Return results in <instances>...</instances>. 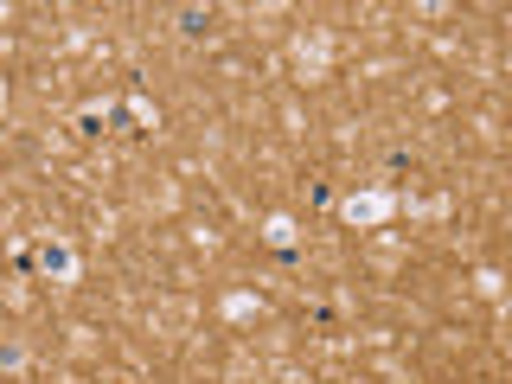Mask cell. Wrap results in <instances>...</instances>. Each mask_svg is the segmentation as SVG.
<instances>
[{
    "instance_id": "1",
    "label": "cell",
    "mask_w": 512,
    "mask_h": 384,
    "mask_svg": "<svg viewBox=\"0 0 512 384\" xmlns=\"http://www.w3.org/2000/svg\"><path fill=\"white\" fill-rule=\"evenodd\" d=\"M26 263H39V276H52L58 288H64V282H77V250L64 244V237H52V231L39 237V250H32Z\"/></svg>"
},
{
    "instance_id": "2",
    "label": "cell",
    "mask_w": 512,
    "mask_h": 384,
    "mask_svg": "<svg viewBox=\"0 0 512 384\" xmlns=\"http://www.w3.org/2000/svg\"><path fill=\"white\" fill-rule=\"evenodd\" d=\"M397 212L391 192H359V199H346V224H384Z\"/></svg>"
},
{
    "instance_id": "3",
    "label": "cell",
    "mask_w": 512,
    "mask_h": 384,
    "mask_svg": "<svg viewBox=\"0 0 512 384\" xmlns=\"http://www.w3.org/2000/svg\"><path fill=\"white\" fill-rule=\"evenodd\" d=\"M263 237H269L276 250H295V218H282V212H276V218L263 224Z\"/></svg>"
},
{
    "instance_id": "4",
    "label": "cell",
    "mask_w": 512,
    "mask_h": 384,
    "mask_svg": "<svg viewBox=\"0 0 512 384\" xmlns=\"http://www.w3.org/2000/svg\"><path fill=\"white\" fill-rule=\"evenodd\" d=\"M116 116H122V122H135V128H148V122H154V103H148V96H128Z\"/></svg>"
},
{
    "instance_id": "5",
    "label": "cell",
    "mask_w": 512,
    "mask_h": 384,
    "mask_svg": "<svg viewBox=\"0 0 512 384\" xmlns=\"http://www.w3.org/2000/svg\"><path fill=\"white\" fill-rule=\"evenodd\" d=\"M256 314H263L256 295H231V301H224V320H256Z\"/></svg>"
},
{
    "instance_id": "6",
    "label": "cell",
    "mask_w": 512,
    "mask_h": 384,
    "mask_svg": "<svg viewBox=\"0 0 512 384\" xmlns=\"http://www.w3.org/2000/svg\"><path fill=\"white\" fill-rule=\"evenodd\" d=\"M295 58L308 64V71H320V64H327V39H301V45H295Z\"/></svg>"
},
{
    "instance_id": "7",
    "label": "cell",
    "mask_w": 512,
    "mask_h": 384,
    "mask_svg": "<svg viewBox=\"0 0 512 384\" xmlns=\"http://www.w3.org/2000/svg\"><path fill=\"white\" fill-rule=\"evenodd\" d=\"M0 103H7V84H0Z\"/></svg>"
}]
</instances>
